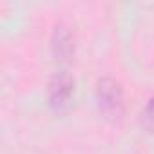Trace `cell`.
<instances>
[{
    "mask_svg": "<svg viewBox=\"0 0 154 154\" xmlns=\"http://www.w3.org/2000/svg\"><path fill=\"white\" fill-rule=\"evenodd\" d=\"M51 47L53 53L56 54V58L60 60H67L72 51H74V44H72V35L69 31V27H65L63 24H58L53 31V38H51Z\"/></svg>",
    "mask_w": 154,
    "mask_h": 154,
    "instance_id": "3",
    "label": "cell"
},
{
    "mask_svg": "<svg viewBox=\"0 0 154 154\" xmlns=\"http://www.w3.org/2000/svg\"><path fill=\"white\" fill-rule=\"evenodd\" d=\"M47 93H49V103L54 109L63 107L71 100V96L74 93V80H72V76L67 71L56 72L51 78V82H49Z\"/></svg>",
    "mask_w": 154,
    "mask_h": 154,
    "instance_id": "2",
    "label": "cell"
},
{
    "mask_svg": "<svg viewBox=\"0 0 154 154\" xmlns=\"http://www.w3.org/2000/svg\"><path fill=\"white\" fill-rule=\"evenodd\" d=\"M96 100L100 111L107 118H120L123 114V89L114 78H102L96 85Z\"/></svg>",
    "mask_w": 154,
    "mask_h": 154,
    "instance_id": "1",
    "label": "cell"
},
{
    "mask_svg": "<svg viewBox=\"0 0 154 154\" xmlns=\"http://www.w3.org/2000/svg\"><path fill=\"white\" fill-rule=\"evenodd\" d=\"M145 114H147L149 118H152V120H154V96L149 100V103H147V109H145Z\"/></svg>",
    "mask_w": 154,
    "mask_h": 154,
    "instance_id": "4",
    "label": "cell"
}]
</instances>
